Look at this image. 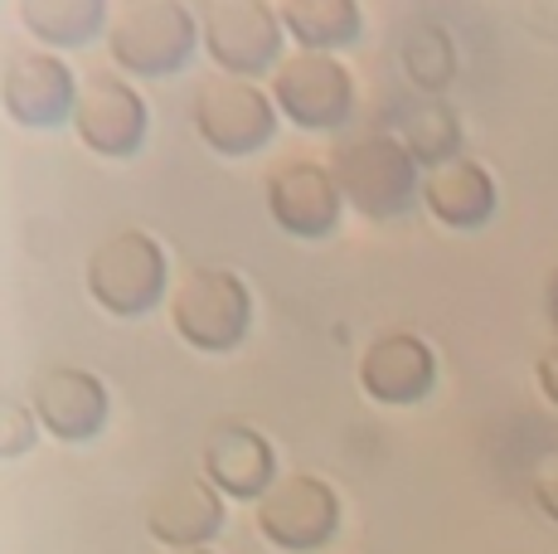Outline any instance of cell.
<instances>
[{"instance_id": "obj_1", "label": "cell", "mask_w": 558, "mask_h": 554, "mask_svg": "<svg viewBox=\"0 0 558 554\" xmlns=\"http://www.w3.org/2000/svg\"><path fill=\"white\" fill-rule=\"evenodd\" d=\"M330 180H336L340 200L360 209L369 219H389L403 215L417 195V170L408 146H399L393 136H350L330 152Z\"/></svg>"}, {"instance_id": "obj_2", "label": "cell", "mask_w": 558, "mask_h": 554, "mask_svg": "<svg viewBox=\"0 0 558 554\" xmlns=\"http://www.w3.org/2000/svg\"><path fill=\"white\" fill-rule=\"evenodd\" d=\"M107 49L132 73H175L195 55V15L175 0H126L112 20Z\"/></svg>"}, {"instance_id": "obj_3", "label": "cell", "mask_w": 558, "mask_h": 554, "mask_svg": "<svg viewBox=\"0 0 558 554\" xmlns=\"http://www.w3.org/2000/svg\"><path fill=\"white\" fill-rule=\"evenodd\" d=\"M88 287L93 297L117 316H142L151 312L166 292V253L151 233L122 229L102 239L88 258Z\"/></svg>"}, {"instance_id": "obj_4", "label": "cell", "mask_w": 558, "mask_h": 554, "mask_svg": "<svg viewBox=\"0 0 558 554\" xmlns=\"http://www.w3.org/2000/svg\"><path fill=\"white\" fill-rule=\"evenodd\" d=\"M248 312H253V302H248L243 277H233L223 268L185 273L175 282V297H170V322H175V332L195 350H229L233 340H243Z\"/></svg>"}, {"instance_id": "obj_5", "label": "cell", "mask_w": 558, "mask_h": 554, "mask_svg": "<svg viewBox=\"0 0 558 554\" xmlns=\"http://www.w3.org/2000/svg\"><path fill=\"white\" fill-rule=\"evenodd\" d=\"M195 127L199 136L223 156H248L272 142L277 117L267 93H257L248 79L214 73L195 88Z\"/></svg>"}, {"instance_id": "obj_6", "label": "cell", "mask_w": 558, "mask_h": 554, "mask_svg": "<svg viewBox=\"0 0 558 554\" xmlns=\"http://www.w3.org/2000/svg\"><path fill=\"white\" fill-rule=\"evenodd\" d=\"M272 93H277V108L292 117L296 127H306V132L340 127L350 117V108H355V83H350V73L330 55H311V49L277 63Z\"/></svg>"}, {"instance_id": "obj_7", "label": "cell", "mask_w": 558, "mask_h": 554, "mask_svg": "<svg viewBox=\"0 0 558 554\" xmlns=\"http://www.w3.org/2000/svg\"><path fill=\"white\" fill-rule=\"evenodd\" d=\"M204 49L223 73L243 79L277 59L282 49V15L263 0H214L204 5Z\"/></svg>"}, {"instance_id": "obj_8", "label": "cell", "mask_w": 558, "mask_h": 554, "mask_svg": "<svg viewBox=\"0 0 558 554\" xmlns=\"http://www.w3.org/2000/svg\"><path fill=\"white\" fill-rule=\"evenodd\" d=\"M257 526L282 550H316L336 535L340 501L320 477H277L257 501Z\"/></svg>"}, {"instance_id": "obj_9", "label": "cell", "mask_w": 558, "mask_h": 554, "mask_svg": "<svg viewBox=\"0 0 558 554\" xmlns=\"http://www.w3.org/2000/svg\"><path fill=\"white\" fill-rule=\"evenodd\" d=\"M73 127H78V136L98 156H132L146 136V103L132 83L98 69L78 83Z\"/></svg>"}, {"instance_id": "obj_10", "label": "cell", "mask_w": 558, "mask_h": 554, "mask_svg": "<svg viewBox=\"0 0 558 554\" xmlns=\"http://www.w3.org/2000/svg\"><path fill=\"white\" fill-rule=\"evenodd\" d=\"M0 98H5L15 122L53 127L63 117H73L78 88H73V73L45 49H10L5 73H0Z\"/></svg>"}, {"instance_id": "obj_11", "label": "cell", "mask_w": 558, "mask_h": 554, "mask_svg": "<svg viewBox=\"0 0 558 554\" xmlns=\"http://www.w3.org/2000/svg\"><path fill=\"white\" fill-rule=\"evenodd\" d=\"M267 209L296 239H320L340 219V190L330 170L311 161H282L267 176Z\"/></svg>"}, {"instance_id": "obj_12", "label": "cell", "mask_w": 558, "mask_h": 554, "mask_svg": "<svg viewBox=\"0 0 558 554\" xmlns=\"http://www.w3.org/2000/svg\"><path fill=\"white\" fill-rule=\"evenodd\" d=\"M219 526H223V501L199 477H170L146 501V530H151L160 545L199 550Z\"/></svg>"}, {"instance_id": "obj_13", "label": "cell", "mask_w": 558, "mask_h": 554, "mask_svg": "<svg viewBox=\"0 0 558 554\" xmlns=\"http://www.w3.org/2000/svg\"><path fill=\"white\" fill-rule=\"evenodd\" d=\"M433 350L427 340L408 336V332H389L379 340H369V350L360 356V385L374 394L379 404H417L433 389Z\"/></svg>"}, {"instance_id": "obj_14", "label": "cell", "mask_w": 558, "mask_h": 554, "mask_svg": "<svg viewBox=\"0 0 558 554\" xmlns=\"http://www.w3.org/2000/svg\"><path fill=\"white\" fill-rule=\"evenodd\" d=\"M204 477H209L214 492L223 496H267V486H272V447L257 438L253 429H243V423H219V429H209V438H204Z\"/></svg>"}, {"instance_id": "obj_15", "label": "cell", "mask_w": 558, "mask_h": 554, "mask_svg": "<svg viewBox=\"0 0 558 554\" xmlns=\"http://www.w3.org/2000/svg\"><path fill=\"white\" fill-rule=\"evenodd\" d=\"M39 423L63 443H83L107 423V389L88 370H45L35 385Z\"/></svg>"}, {"instance_id": "obj_16", "label": "cell", "mask_w": 558, "mask_h": 554, "mask_svg": "<svg viewBox=\"0 0 558 554\" xmlns=\"http://www.w3.org/2000/svg\"><path fill=\"white\" fill-rule=\"evenodd\" d=\"M423 200L442 224L452 229H481L490 215H496V185L476 161L466 156H452V161L433 166L423 180Z\"/></svg>"}, {"instance_id": "obj_17", "label": "cell", "mask_w": 558, "mask_h": 554, "mask_svg": "<svg viewBox=\"0 0 558 554\" xmlns=\"http://www.w3.org/2000/svg\"><path fill=\"white\" fill-rule=\"evenodd\" d=\"M277 15H282V25L302 39V49H311V55L340 49L360 35L355 0H292V5H282Z\"/></svg>"}, {"instance_id": "obj_18", "label": "cell", "mask_w": 558, "mask_h": 554, "mask_svg": "<svg viewBox=\"0 0 558 554\" xmlns=\"http://www.w3.org/2000/svg\"><path fill=\"white\" fill-rule=\"evenodd\" d=\"M20 20L29 35L49 45H83L102 25L98 0H20Z\"/></svg>"}, {"instance_id": "obj_19", "label": "cell", "mask_w": 558, "mask_h": 554, "mask_svg": "<svg viewBox=\"0 0 558 554\" xmlns=\"http://www.w3.org/2000/svg\"><path fill=\"white\" fill-rule=\"evenodd\" d=\"M457 142H461V127L457 117L442 108V103H427V108H413L403 122V146L413 161H427V170L452 161L457 156Z\"/></svg>"}, {"instance_id": "obj_20", "label": "cell", "mask_w": 558, "mask_h": 554, "mask_svg": "<svg viewBox=\"0 0 558 554\" xmlns=\"http://www.w3.org/2000/svg\"><path fill=\"white\" fill-rule=\"evenodd\" d=\"M534 501L544 506V516L558 520V447H549V453L534 462Z\"/></svg>"}, {"instance_id": "obj_21", "label": "cell", "mask_w": 558, "mask_h": 554, "mask_svg": "<svg viewBox=\"0 0 558 554\" xmlns=\"http://www.w3.org/2000/svg\"><path fill=\"white\" fill-rule=\"evenodd\" d=\"M29 438H35V433H29V413L20 409V404H5V438H0V453L5 457L25 453Z\"/></svg>"}, {"instance_id": "obj_22", "label": "cell", "mask_w": 558, "mask_h": 554, "mask_svg": "<svg viewBox=\"0 0 558 554\" xmlns=\"http://www.w3.org/2000/svg\"><path fill=\"white\" fill-rule=\"evenodd\" d=\"M539 389H544L549 404H558V336L544 346V356H539Z\"/></svg>"}, {"instance_id": "obj_23", "label": "cell", "mask_w": 558, "mask_h": 554, "mask_svg": "<svg viewBox=\"0 0 558 554\" xmlns=\"http://www.w3.org/2000/svg\"><path fill=\"white\" fill-rule=\"evenodd\" d=\"M549 316H554V326H558V273H554V282H549Z\"/></svg>"}, {"instance_id": "obj_24", "label": "cell", "mask_w": 558, "mask_h": 554, "mask_svg": "<svg viewBox=\"0 0 558 554\" xmlns=\"http://www.w3.org/2000/svg\"><path fill=\"white\" fill-rule=\"evenodd\" d=\"M175 554H209V550H175Z\"/></svg>"}]
</instances>
